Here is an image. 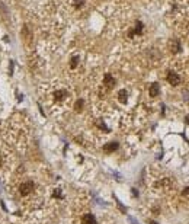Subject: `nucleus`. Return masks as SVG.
Wrapping results in <instances>:
<instances>
[{
    "label": "nucleus",
    "mask_w": 189,
    "mask_h": 224,
    "mask_svg": "<svg viewBox=\"0 0 189 224\" xmlns=\"http://www.w3.org/2000/svg\"><path fill=\"white\" fill-rule=\"evenodd\" d=\"M116 147H118V144H116V143H111V144H108V146L105 147V151H106V153H109V151H113V150L116 149Z\"/></svg>",
    "instance_id": "0eeeda50"
},
{
    "label": "nucleus",
    "mask_w": 189,
    "mask_h": 224,
    "mask_svg": "<svg viewBox=\"0 0 189 224\" xmlns=\"http://www.w3.org/2000/svg\"><path fill=\"white\" fill-rule=\"evenodd\" d=\"M64 96H66V92H64V90H58V92H55V99H57V101H61Z\"/></svg>",
    "instance_id": "6e6552de"
},
{
    "label": "nucleus",
    "mask_w": 189,
    "mask_h": 224,
    "mask_svg": "<svg viewBox=\"0 0 189 224\" xmlns=\"http://www.w3.org/2000/svg\"><path fill=\"white\" fill-rule=\"evenodd\" d=\"M157 95H159V84L153 83L150 87V96H157Z\"/></svg>",
    "instance_id": "20e7f679"
},
{
    "label": "nucleus",
    "mask_w": 189,
    "mask_h": 224,
    "mask_svg": "<svg viewBox=\"0 0 189 224\" xmlns=\"http://www.w3.org/2000/svg\"><path fill=\"white\" fill-rule=\"evenodd\" d=\"M32 189H34V184H32V182H23V184L19 186V191H21L22 195H28V194H31Z\"/></svg>",
    "instance_id": "f257e3e1"
},
{
    "label": "nucleus",
    "mask_w": 189,
    "mask_h": 224,
    "mask_svg": "<svg viewBox=\"0 0 189 224\" xmlns=\"http://www.w3.org/2000/svg\"><path fill=\"white\" fill-rule=\"evenodd\" d=\"M149 223H150V224H156V223H154V221H149Z\"/></svg>",
    "instance_id": "9b49d317"
},
{
    "label": "nucleus",
    "mask_w": 189,
    "mask_h": 224,
    "mask_svg": "<svg viewBox=\"0 0 189 224\" xmlns=\"http://www.w3.org/2000/svg\"><path fill=\"white\" fill-rule=\"evenodd\" d=\"M105 84L106 86H113L115 84V80L112 79V76H106L105 77Z\"/></svg>",
    "instance_id": "423d86ee"
},
{
    "label": "nucleus",
    "mask_w": 189,
    "mask_h": 224,
    "mask_svg": "<svg viewBox=\"0 0 189 224\" xmlns=\"http://www.w3.org/2000/svg\"><path fill=\"white\" fill-rule=\"evenodd\" d=\"M183 194H185V195H189V188H186V189L183 191Z\"/></svg>",
    "instance_id": "9d476101"
},
{
    "label": "nucleus",
    "mask_w": 189,
    "mask_h": 224,
    "mask_svg": "<svg viewBox=\"0 0 189 224\" xmlns=\"http://www.w3.org/2000/svg\"><path fill=\"white\" fill-rule=\"evenodd\" d=\"M167 80H169V83L173 84V86H178V84L181 83V77L176 74V73H172V72L167 73Z\"/></svg>",
    "instance_id": "f03ea898"
},
{
    "label": "nucleus",
    "mask_w": 189,
    "mask_h": 224,
    "mask_svg": "<svg viewBox=\"0 0 189 224\" xmlns=\"http://www.w3.org/2000/svg\"><path fill=\"white\" fill-rule=\"evenodd\" d=\"M76 64H77V57H74V58L71 60V67H76Z\"/></svg>",
    "instance_id": "1a4fd4ad"
},
{
    "label": "nucleus",
    "mask_w": 189,
    "mask_h": 224,
    "mask_svg": "<svg viewBox=\"0 0 189 224\" xmlns=\"http://www.w3.org/2000/svg\"><path fill=\"white\" fill-rule=\"evenodd\" d=\"M81 221H83V224H98L96 223V220H95V217H93L92 214H86V215H83Z\"/></svg>",
    "instance_id": "7ed1b4c3"
},
{
    "label": "nucleus",
    "mask_w": 189,
    "mask_h": 224,
    "mask_svg": "<svg viewBox=\"0 0 189 224\" xmlns=\"http://www.w3.org/2000/svg\"><path fill=\"white\" fill-rule=\"evenodd\" d=\"M118 98H119V101H121V102H125V101H127V90H125V89H122V90L119 92Z\"/></svg>",
    "instance_id": "39448f33"
}]
</instances>
